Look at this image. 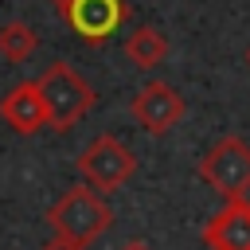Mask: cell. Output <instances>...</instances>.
Listing matches in <instances>:
<instances>
[{
	"instance_id": "cell-5",
	"label": "cell",
	"mask_w": 250,
	"mask_h": 250,
	"mask_svg": "<svg viewBox=\"0 0 250 250\" xmlns=\"http://www.w3.org/2000/svg\"><path fill=\"white\" fill-rule=\"evenodd\" d=\"M129 117H133L148 137H164V133H172V129L188 117V102H184V94H180L172 82L152 78V82H145V86L129 98Z\"/></svg>"
},
{
	"instance_id": "cell-8",
	"label": "cell",
	"mask_w": 250,
	"mask_h": 250,
	"mask_svg": "<svg viewBox=\"0 0 250 250\" xmlns=\"http://www.w3.org/2000/svg\"><path fill=\"white\" fill-rule=\"evenodd\" d=\"M0 117H4V125H8L12 133H20V137H35V133L47 125L39 86H35V82H16V86L0 98Z\"/></svg>"
},
{
	"instance_id": "cell-3",
	"label": "cell",
	"mask_w": 250,
	"mask_h": 250,
	"mask_svg": "<svg viewBox=\"0 0 250 250\" xmlns=\"http://www.w3.org/2000/svg\"><path fill=\"white\" fill-rule=\"evenodd\" d=\"M195 176L215 188L223 199H246L250 191V145L242 137H219L203 160L195 164Z\"/></svg>"
},
{
	"instance_id": "cell-10",
	"label": "cell",
	"mask_w": 250,
	"mask_h": 250,
	"mask_svg": "<svg viewBox=\"0 0 250 250\" xmlns=\"http://www.w3.org/2000/svg\"><path fill=\"white\" fill-rule=\"evenodd\" d=\"M35 47H39V35L27 27V23H4L0 27V59H8V62H27L31 55H35Z\"/></svg>"
},
{
	"instance_id": "cell-14",
	"label": "cell",
	"mask_w": 250,
	"mask_h": 250,
	"mask_svg": "<svg viewBox=\"0 0 250 250\" xmlns=\"http://www.w3.org/2000/svg\"><path fill=\"white\" fill-rule=\"evenodd\" d=\"M246 62H250V47H246Z\"/></svg>"
},
{
	"instance_id": "cell-4",
	"label": "cell",
	"mask_w": 250,
	"mask_h": 250,
	"mask_svg": "<svg viewBox=\"0 0 250 250\" xmlns=\"http://www.w3.org/2000/svg\"><path fill=\"white\" fill-rule=\"evenodd\" d=\"M78 172H82V180H86L98 195H105V191H117V188L129 184V176L137 172V156H133V148H129L125 141H117L113 133H98V137L82 148Z\"/></svg>"
},
{
	"instance_id": "cell-1",
	"label": "cell",
	"mask_w": 250,
	"mask_h": 250,
	"mask_svg": "<svg viewBox=\"0 0 250 250\" xmlns=\"http://www.w3.org/2000/svg\"><path fill=\"white\" fill-rule=\"evenodd\" d=\"M39 98H43V113H47V129L66 133L74 129L94 105H98V90L70 66V62H51L39 78Z\"/></svg>"
},
{
	"instance_id": "cell-7",
	"label": "cell",
	"mask_w": 250,
	"mask_h": 250,
	"mask_svg": "<svg viewBox=\"0 0 250 250\" xmlns=\"http://www.w3.org/2000/svg\"><path fill=\"white\" fill-rule=\"evenodd\" d=\"M207 250H250V199H227L203 223Z\"/></svg>"
},
{
	"instance_id": "cell-9",
	"label": "cell",
	"mask_w": 250,
	"mask_h": 250,
	"mask_svg": "<svg viewBox=\"0 0 250 250\" xmlns=\"http://www.w3.org/2000/svg\"><path fill=\"white\" fill-rule=\"evenodd\" d=\"M164 55H168V39H164L152 23H141L137 31H129V39H125V59H129L133 66L152 70V66L164 62Z\"/></svg>"
},
{
	"instance_id": "cell-11",
	"label": "cell",
	"mask_w": 250,
	"mask_h": 250,
	"mask_svg": "<svg viewBox=\"0 0 250 250\" xmlns=\"http://www.w3.org/2000/svg\"><path fill=\"white\" fill-rule=\"evenodd\" d=\"M39 250H82V246H78V242H70V238H62V234H51Z\"/></svg>"
},
{
	"instance_id": "cell-13",
	"label": "cell",
	"mask_w": 250,
	"mask_h": 250,
	"mask_svg": "<svg viewBox=\"0 0 250 250\" xmlns=\"http://www.w3.org/2000/svg\"><path fill=\"white\" fill-rule=\"evenodd\" d=\"M121 250H152V246H148V242H125Z\"/></svg>"
},
{
	"instance_id": "cell-12",
	"label": "cell",
	"mask_w": 250,
	"mask_h": 250,
	"mask_svg": "<svg viewBox=\"0 0 250 250\" xmlns=\"http://www.w3.org/2000/svg\"><path fill=\"white\" fill-rule=\"evenodd\" d=\"M51 8H55V12H59V16H62V12H66V8H70V0H51Z\"/></svg>"
},
{
	"instance_id": "cell-6",
	"label": "cell",
	"mask_w": 250,
	"mask_h": 250,
	"mask_svg": "<svg viewBox=\"0 0 250 250\" xmlns=\"http://www.w3.org/2000/svg\"><path fill=\"white\" fill-rule=\"evenodd\" d=\"M66 27L86 39L90 47L105 43L125 20H129V0H70V8L62 12Z\"/></svg>"
},
{
	"instance_id": "cell-2",
	"label": "cell",
	"mask_w": 250,
	"mask_h": 250,
	"mask_svg": "<svg viewBox=\"0 0 250 250\" xmlns=\"http://www.w3.org/2000/svg\"><path fill=\"white\" fill-rule=\"evenodd\" d=\"M47 223H51L55 234H62V238H70V242H78V246L86 250L94 238H102V234L109 230L113 207H109L90 184H74L70 191H62V195L47 207Z\"/></svg>"
}]
</instances>
